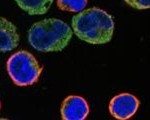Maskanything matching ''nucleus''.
<instances>
[{"instance_id": "obj_1", "label": "nucleus", "mask_w": 150, "mask_h": 120, "mask_svg": "<svg viewBox=\"0 0 150 120\" xmlns=\"http://www.w3.org/2000/svg\"><path fill=\"white\" fill-rule=\"evenodd\" d=\"M72 29L79 39L89 44L101 45L110 42L114 22L110 14L98 7L78 12L72 18Z\"/></svg>"}, {"instance_id": "obj_2", "label": "nucleus", "mask_w": 150, "mask_h": 120, "mask_svg": "<svg viewBox=\"0 0 150 120\" xmlns=\"http://www.w3.org/2000/svg\"><path fill=\"white\" fill-rule=\"evenodd\" d=\"M73 31L58 18H46L33 24L28 31V42L39 52H59L69 44Z\"/></svg>"}, {"instance_id": "obj_3", "label": "nucleus", "mask_w": 150, "mask_h": 120, "mask_svg": "<svg viewBox=\"0 0 150 120\" xmlns=\"http://www.w3.org/2000/svg\"><path fill=\"white\" fill-rule=\"evenodd\" d=\"M6 68L13 83L21 87L35 84L42 72V67L36 58L26 50L12 54L7 60Z\"/></svg>"}, {"instance_id": "obj_4", "label": "nucleus", "mask_w": 150, "mask_h": 120, "mask_svg": "<svg viewBox=\"0 0 150 120\" xmlns=\"http://www.w3.org/2000/svg\"><path fill=\"white\" fill-rule=\"evenodd\" d=\"M139 100L130 93H121L114 96L109 102V112L111 116L119 120L129 119L136 113L139 108Z\"/></svg>"}, {"instance_id": "obj_5", "label": "nucleus", "mask_w": 150, "mask_h": 120, "mask_svg": "<svg viewBox=\"0 0 150 120\" xmlns=\"http://www.w3.org/2000/svg\"><path fill=\"white\" fill-rule=\"evenodd\" d=\"M60 111L63 120H84L89 114V105L81 96L70 95L63 100Z\"/></svg>"}, {"instance_id": "obj_6", "label": "nucleus", "mask_w": 150, "mask_h": 120, "mask_svg": "<svg viewBox=\"0 0 150 120\" xmlns=\"http://www.w3.org/2000/svg\"><path fill=\"white\" fill-rule=\"evenodd\" d=\"M19 44L17 28L11 21L0 16V52H10Z\"/></svg>"}, {"instance_id": "obj_7", "label": "nucleus", "mask_w": 150, "mask_h": 120, "mask_svg": "<svg viewBox=\"0 0 150 120\" xmlns=\"http://www.w3.org/2000/svg\"><path fill=\"white\" fill-rule=\"evenodd\" d=\"M15 2L29 15H43L50 9L53 0H15Z\"/></svg>"}, {"instance_id": "obj_8", "label": "nucleus", "mask_w": 150, "mask_h": 120, "mask_svg": "<svg viewBox=\"0 0 150 120\" xmlns=\"http://www.w3.org/2000/svg\"><path fill=\"white\" fill-rule=\"evenodd\" d=\"M88 0H57V7L62 11L80 12L85 9Z\"/></svg>"}, {"instance_id": "obj_9", "label": "nucleus", "mask_w": 150, "mask_h": 120, "mask_svg": "<svg viewBox=\"0 0 150 120\" xmlns=\"http://www.w3.org/2000/svg\"><path fill=\"white\" fill-rule=\"evenodd\" d=\"M125 3L137 10H145L150 8V0H124Z\"/></svg>"}, {"instance_id": "obj_10", "label": "nucleus", "mask_w": 150, "mask_h": 120, "mask_svg": "<svg viewBox=\"0 0 150 120\" xmlns=\"http://www.w3.org/2000/svg\"><path fill=\"white\" fill-rule=\"evenodd\" d=\"M0 110H1V102H0Z\"/></svg>"}]
</instances>
